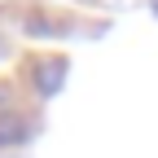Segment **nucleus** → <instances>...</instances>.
<instances>
[]
</instances>
